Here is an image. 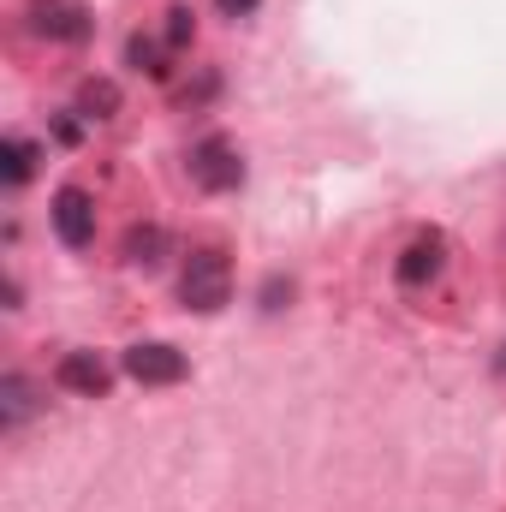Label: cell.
I'll return each mask as SVG.
<instances>
[{"instance_id":"obj_1","label":"cell","mask_w":506,"mask_h":512,"mask_svg":"<svg viewBox=\"0 0 506 512\" xmlns=\"http://www.w3.org/2000/svg\"><path fill=\"white\" fill-rule=\"evenodd\" d=\"M179 298H185V310H197V316H215V310H227V304H233V262H227V251H215V245H197V251L185 256Z\"/></svg>"},{"instance_id":"obj_2","label":"cell","mask_w":506,"mask_h":512,"mask_svg":"<svg viewBox=\"0 0 506 512\" xmlns=\"http://www.w3.org/2000/svg\"><path fill=\"white\" fill-rule=\"evenodd\" d=\"M24 18H30V30H36L42 42H66V48L90 42V30H96L90 0H30Z\"/></svg>"},{"instance_id":"obj_3","label":"cell","mask_w":506,"mask_h":512,"mask_svg":"<svg viewBox=\"0 0 506 512\" xmlns=\"http://www.w3.org/2000/svg\"><path fill=\"white\" fill-rule=\"evenodd\" d=\"M48 221H54V239H60L66 251H90V245H96V197H90L84 185H60Z\"/></svg>"},{"instance_id":"obj_4","label":"cell","mask_w":506,"mask_h":512,"mask_svg":"<svg viewBox=\"0 0 506 512\" xmlns=\"http://www.w3.org/2000/svg\"><path fill=\"white\" fill-rule=\"evenodd\" d=\"M120 370H126L137 387H173V382H185L191 364H185V352L167 346V340H137V346H126Z\"/></svg>"},{"instance_id":"obj_5","label":"cell","mask_w":506,"mask_h":512,"mask_svg":"<svg viewBox=\"0 0 506 512\" xmlns=\"http://www.w3.org/2000/svg\"><path fill=\"white\" fill-rule=\"evenodd\" d=\"M191 179L203 185V191H239V179H245V161H239V149L215 131V137H203V143H191Z\"/></svg>"},{"instance_id":"obj_6","label":"cell","mask_w":506,"mask_h":512,"mask_svg":"<svg viewBox=\"0 0 506 512\" xmlns=\"http://www.w3.org/2000/svg\"><path fill=\"white\" fill-rule=\"evenodd\" d=\"M441 268H447V239H441V233H417V239L399 251V262H393V280H399L405 292H417V286H429Z\"/></svg>"},{"instance_id":"obj_7","label":"cell","mask_w":506,"mask_h":512,"mask_svg":"<svg viewBox=\"0 0 506 512\" xmlns=\"http://www.w3.org/2000/svg\"><path fill=\"white\" fill-rule=\"evenodd\" d=\"M54 382L66 387V393H78V399H102L108 393V364H102V352H90V346H78V352H66L60 364H54Z\"/></svg>"},{"instance_id":"obj_8","label":"cell","mask_w":506,"mask_h":512,"mask_svg":"<svg viewBox=\"0 0 506 512\" xmlns=\"http://www.w3.org/2000/svg\"><path fill=\"white\" fill-rule=\"evenodd\" d=\"M36 405H42V399H36V382H30V376H18V370L0 376V429H6V435H18V429L36 417Z\"/></svg>"},{"instance_id":"obj_9","label":"cell","mask_w":506,"mask_h":512,"mask_svg":"<svg viewBox=\"0 0 506 512\" xmlns=\"http://www.w3.org/2000/svg\"><path fill=\"white\" fill-rule=\"evenodd\" d=\"M167 245H173L167 227H155V221H149V227H131L126 233V262L131 268H143V274H155V268L167 262Z\"/></svg>"},{"instance_id":"obj_10","label":"cell","mask_w":506,"mask_h":512,"mask_svg":"<svg viewBox=\"0 0 506 512\" xmlns=\"http://www.w3.org/2000/svg\"><path fill=\"white\" fill-rule=\"evenodd\" d=\"M72 114H78V120H114V114H120V84H114V78H84Z\"/></svg>"},{"instance_id":"obj_11","label":"cell","mask_w":506,"mask_h":512,"mask_svg":"<svg viewBox=\"0 0 506 512\" xmlns=\"http://www.w3.org/2000/svg\"><path fill=\"white\" fill-rule=\"evenodd\" d=\"M30 173H36V143H30L24 131H6V143H0V179L18 191Z\"/></svg>"},{"instance_id":"obj_12","label":"cell","mask_w":506,"mask_h":512,"mask_svg":"<svg viewBox=\"0 0 506 512\" xmlns=\"http://www.w3.org/2000/svg\"><path fill=\"white\" fill-rule=\"evenodd\" d=\"M167 60H173V48H167L161 36H131V42H126V66L149 72V78H167V72H173Z\"/></svg>"},{"instance_id":"obj_13","label":"cell","mask_w":506,"mask_h":512,"mask_svg":"<svg viewBox=\"0 0 506 512\" xmlns=\"http://www.w3.org/2000/svg\"><path fill=\"white\" fill-rule=\"evenodd\" d=\"M191 36H197V24H191V12H185V6H173V12H167V30H161V42H167V48L179 54V48H185Z\"/></svg>"},{"instance_id":"obj_14","label":"cell","mask_w":506,"mask_h":512,"mask_svg":"<svg viewBox=\"0 0 506 512\" xmlns=\"http://www.w3.org/2000/svg\"><path fill=\"white\" fill-rule=\"evenodd\" d=\"M280 298H292V286H286V280L274 274V280L262 286V310H280Z\"/></svg>"},{"instance_id":"obj_15","label":"cell","mask_w":506,"mask_h":512,"mask_svg":"<svg viewBox=\"0 0 506 512\" xmlns=\"http://www.w3.org/2000/svg\"><path fill=\"white\" fill-rule=\"evenodd\" d=\"M215 6H221V18H251L262 0H215Z\"/></svg>"}]
</instances>
